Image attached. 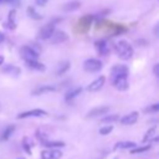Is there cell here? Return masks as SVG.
<instances>
[{
  "label": "cell",
  "mask_w": 159,
  "mask_h": 159,
  "mask_svg": "<svg viewBox=\"0 0 159 159\" xmlns=\"http://www.w3.org/2000/svg\"><path fill=\"white\" fill-rule=\"evenodd\" d=\"M31 147H32L31 140H30L27 137H25V138L22 139V148H24V150H25L27 154H31Z\"/></svg>",
  "instance_id": "cell-26"
},
{
  "label": "cell",
  "mask_w": 159,
  "mask_h": 159,
  "mask_svg": "<svg viewBox=\"0 0 159 159\" xmlns=\"http://www.w3.org/2000/svg\"><path fill=\"white\" fill-rule=\"evenodd\" d=\"M152 142H154V143H157V142H159V135H157V137H154V138H152Z\"/></svg>",
  "instance_id": "cell-38"
},
{
  "label": "cell",
  "mask_w": 159,
  "mask_h": 159,
  "mask_svg": "<svg viewBox=\"0 0 159 159\" xmlns=\"http://www.w3.org/2000/svg\"><path fill=\"white\" fill-rule=\"evenodd\" d=\"M112 130H113V125H106V127H103V128L99 129V133H101L102 135H107V134H109Z\"/></svg>",
  "instance_id": "cell-30"
},
{
  "label": "cell",
  "mask_w": 159,
  "mask_h": 159,
  "mask_svg": "<svg viewBox=\"0 0 159 159\" xmlns=\"http://www.w3.org/2000/svg\"><path fill=\"white\" fill-rule=\"evenodd\" d=\"M112 82L113 86L118 89V91H125L129 87L128 83V75H119V76H114L112 77Z\"/></svg>",
  "instance_id": "cell-2"
},
{
  "label": "cell",
  "mask_w": 159,
  "mask_h": 159,
  "mask_svg": "<svg viewBox=\"0 0 159 159\" xmlns=\"http://www.w3.org/2000/svg\"><path fill=\"white\" fill-rule=\"evenodd\" d=\"M137 144L134 142H119L116 144L114 149H130V148H134Z\"/></svg>",
  "instance_id": "cell-23"
},
{
  "label": "cell",
  "mask_w": 159,
  "mask_h": 159,
  "mask_svg": "<svg viewBox=\"0 0 159 159\" xmlns=\"http://www.w3.org/2000/svg\"><path fill=\"white\" fill-rule=\"evenodd\" d=\"M56 86L53 84H41L39 87H36L34 91H32V94L34 96H40V94H43V93H47V92H53L56 91Z\"/></svg>",
  "instance_id": "cell-10"
},
{
  "label": "cell",
  "mask_w": 159,
  "mask_h": 159,
  "mask_svg": "<svg viewBox=\"0 0 159 159\" xmlns=\"http://www.w3.org/2000/svg\"><path fill=\"white\" fill-rule=\"evenodd\" d=\"M4 40H5V35L0 31V43H2V42H4Z\"/></svg>",
  "instance_id": "cell-37"
},
{
  "label": "cell",
  "mask_w": 159,
  "mask_h": 159,
  "mask_svg": "<svg viewBox=\"0 0 159 159\" xmlns=\"http://www.w3.org/2000/svg\"><path fill=\"white\" fill-rule=\"evenodd\" d=\"M137 120H138V112H132V113L125 114L124 117L120 118V123H122L123 125H130V124H134Z\"/></svg>",
  "instance_id": "cell-13"
},
{
  "label": "cell",
  "mask_w": 159,
  "mask_h": 159,
  "mask_svg": "<svg viewBox=\"0 0 159 159\" xmlns=\"http://www.w3.org/2000/svg\"><path fill=\"white\" fill-rule=\"evenodd\" d=\"M27 15H29L31 19H34V20H41V19H42V16L35 10L34 6H29V7H27Z\"/></svg>",
  "instance_id": "cell-25"
},
{
  "label": "cell",
  "mask_w": 159,
  "mask_h": 159,
  "mask_svg": "<svg viewBox=\"0 0 159 159\" xmlns=\"http://www.w3.org/2000/svg\"><path fill=\"white\" fill-rule=\"evenodd\" d=\"M17 159H24V158H17Z\"/></svg>",
  "instance_id": "cell-41"
},
{
  "label": "cell",
  "mask_w": 159,
  "mask_h": 159,
  "mask_svg": "<svg viewBox=\"0 0 159 159\" xmlns=\"http://www.w3.org/2000/svg\"><path fill=\"white\" fill-rule=\"evenodd\" d=\"M15 15H16V11L15 9H11L9 11V15H7V27L10 30H14L16 27V22H15Z\"/></svg>",
  "instance_id": "cell-19"
},
{
  "label": "cell",
  "mask_w": 159,
  "mask_h": 159,
  "mask_svg": "<svg viewBox=\"0 0 159 159\" xmlns=\"http://www.w3.org/2000/svg\"><path fill=\"white\" fill-rule=\"evenodd\" d=\"M20 55L25 61H27V60H37L39 58V51L35 50L32 46H22L20 48Z\"/></svg>",
  "instance_id": "cell-3"
},
{
  "label": "cell",
  "mask_w": 159,
  "mask_h": 159,
  "mask_svg": "<svg viewBox=\"0 0 159 159\" xmlns=\"http://www.w3.org/2000/svg\"><path fill=\"white\" fill-rule=\"evenodd\" d=\"M55 22H56V21L48 22V24H46L43 27H41V30L39 31V37H40L41 40H48V39H51L52 34L55 32Z\"/></svg>",
  "instance_id": "cell-5"
},
{
  "label": "cell",
  "mask_w": 159,
  "mask_h": 159,
  "mask_svg": "<svg viewBox=\"0 0 159 159\" xmlns=\"http://www.w3.org/2000/svg\"><path fill=\"white\" fill-rule=\"evenodd\" d=\"M109 112V107L108 106H99V107H96L93 109H91L88 113H87V118H94V117H98V116H102V114H106Z\"/></svg>",
  "instance_id": "cell-8"
},
{
  "label": "cell",
  "mask_w": 159,
  "mask_h": 159,
  "mask_svg": "<svg viewBox=\"0 0 159 159\" xmlns=\"http://www.w3.org/2000/svg\"><path fill=\"white\" fill-rule=\"evenodd\" d=\"M153 32H154V35H155V36L159 39V22H158V24L154 26V30H153Z\"/></svg>",
  "instance_id": "cell-34"
},
{
  "label": "cell",
  "mask_w": 159,
  "mask_h": 159,
  "mask_svg": "<svg viewBox=\"0 0 159 159\" xmlns=\"http://www.w3.org/2000/svg\"><path fill=\"white\" fill-rule=\"evenodd\" d=\"M104 81H106V77H104V76H99L98 78H96L93 82H91V83L88 84L87 89H88L89 92H96V91H99V89L103 87Z\"/></svg>",
  "instance_id": "cell-9"
},
{
  "label": "cell",
  "mask_w": 159,
  "mask_h": 159,
  "mask_svg": "<svg viewBox=\"0 0 159 159\" xmlns=\"http://www.w3.org/2000/svg\"><path fill=\"white\" fill-rule=\"evenodd\" d=\"M147 111H148V112H159V103H154V104H152L150 107L147 108Z\"/></svg>",
  "instance_id": "cell-33"
},
{
  "label": "cell",
  "mask_w": 159,
  "mask_h": 159,
  "mask_svg": "<svg viewBox=\"0 0 159 159\" xmlns=\"http://www.w3.org/2000/svg\"><path fill=\"white\" fill-rule=\"evenodd\" d=\"M42 145L43 147H47V148H62L65 147V143L63 142H58V140H45L42 142Z\"/></svg>",
  "instance_id": "cell-22"
},
{
  "label": "cell",
  "mask_w": 159,
  "mask_h": 159,
  "mask_svg": "<svg viewBox=\"0 0 159 159\" xmlns=\"http://www.w3.org/2000/svg\"><path fill=\"white\" fill-rule=\"evenodd\" d=\"M2 63H4V57L0 56V65H2Z\"/></svg>",
  "instance_id": "cell-39"
},
{
  "label": "cell",
  "mask_w": 159,
  "mask_h": 159,
  "mask_svg": "<svg viewBox=\"0 0 159 159\" xmlns=\"http://www.w3.org/2000/svg\"><path fill=\"white\" fill-rule=\"evenodd\" d=\"M81 92H82V88H81V87H76V88H73V89H71V91H68V92L66 93L65 99H66L67 102H68V101H72V99L76 98Z\"/></svg>",
  "instance_id": "cell-21"
},
{
  "label": "cell",
  "mask_w": 159,
  "mask_h": 159,
  "mask_svg": "<svg viewBox=\"0 0 159 159\" xmlns=\"http://www.w3.org/2000/svg\"><path fill=\"white\" fill-rule=\"evenodd\" d=\"M67 40H68V35L65 31H61V30L55 31L52 34V36H51V41L53 43H61V42H65Z\"/></svg>",
  "instance_id": "cell-12"
},
{
  "label": "cell",
  "mask_w": 159,
  "mask_h": 159,
  "mask_svg": "<svg viewBox=\"0 0 159 159\" xmlns=\"http://www.w3.org/2000/svg\"><path fill=\"white\" fill-rule=\"evenodd\" d=\"M155 132V127H152V128H149L148 130H147V133H145V135H144V138H143V142L145 143V142H148L150 138H152V135H153V133Z\"/></svg>",
  "instance_id": "cell-28"
},
{
  "label": "cell",
  "mask_w": 159,
  "mask_h": 159,
  "mask_svg": "<svg viewBox=\"0 0 159 159\" xmlns=\"http://www.w3.org/2000/svg\"><path fill=\"white\" fill-rule=\"evenodd\" d=\"M114 48H116V52L117 55L119 56V58L122 60H129L132 56H133V47L124 40H120L118 41L116 45H114Z\"/></svg>",
  "instance_id": "cell-1"
},
{
  "label": "cell",
  "mask_w": 159,
  "mask_h": 159,
  "mask_svg": "<svg viewBox=\"0 0 159 159\" xmlns=\"http://www.w3.org/2000/svg\"><path fill=\"white\" fill-rule=\"evenodd\" d=\"M25 62H26V66L29 68H31V70H35V71H45L46 70L45 65L41 63V62H39L37 60H27Z\"/></svg>",
  "instance_id": "cell-14"
},
{
  "label": "cell",
  "mask_w": 159,
  "mask_h": 159,
  "mask_svg": "<svg viewBox=\"0 0 159 159\" xmlns=\"http://www.w3.org/2000/svg\"><path fill=\"white\" fill-rule=\"evenodd\" d=\"M2 72L6 75H10V76H19L21 73V70H20V67L14 66V65H6L5 67H2Z\"/></svg>",
  "instance_id": "cell-15"
},
{
  "label": "cell",
  "mask_w": 159,
  "mask_h": 159,
  "mask_svg": "<svg viewBox=\"0 0 159 159\" xmlns=\"http://www.w3.org/2000/svg\"><path fill=\"white\" fill-rule=\"evenodd\" d=\"M68 68H70V62L68 61H63V62H61L60 65H58V67H57V71H56V75H63L65 72H67L68 71Z\"/></svg>",
  "instance_id": "cell-24"
},
{
  "label": "cell",
  "mask_w": 159,
  "mask_h": 159,
  "mask_svg": "<svg viewBox=\"0 0 159 159\" xmlns=\"http://www.w3.org/2000/svg\"><path fill=\"white\" fill-rule=\"evenodd\" d=\"M101 120H102V123H113V122L119 120V116H118V114H111V116H106V117H103Z\"/></svg>",
  "instance_id": "cell-27"
},
{
  "label": "cell",
  "mask_w": 159,
  "mask_h": 159,
  "mask_svg": "<svg viewBox=\"0 0 159 159\" xmlns=\"http://www.w3.org/2000/svg\"><path fill=\"white\" fill-rule=\"evenodd\" d=\"M96 48H97V51H98L101 55H107L108 51H109V47H108V45H107V42H106L104 40L97 41V42H96Z\"/></svg>",
  "instance_id": "cell-18"
},
{
  "label": "cell",
  "mask_w": 159,
  "mask_h": 159,
  "mask_svg": "<svg viewBox=\"0 0 159 159\" xmlns=\"http://www.w3.org/2000/svg\"><path fill=\"white\" fill-rule=\"evenodd\" d=\"M153 72H154V75H155L157 77H159V63H157V65L154 66V68H153Z\"/></svg>",
  "instance_id": "cell-35"
},
{
  "label": "cell",
  "mask_w": 159,
  "mask_h": 159,
  "mask_svg": "<svg viewBox=\"0 0 159 159\" xmlns=\"http://www.w3.org/2000/svg\"><path fill=\"white\" fill-rule=\"evenodd\" d=\"M14 132H15V125H14V124L7 125V127L2 130V133H1V135H0V140H1V142L7 140V139L12 135V133H14Z\"/></svg>",
  "instance_id": "cell-17"
},
{
  "label": "cell",
  "mask_w": 159,
  "mask_h": 159,
  "mask_svg": "<svg viewBox=\"0 0 159 159\" xmlns=\"http://www.w3.org/2000/svg\"><path fill=\"white\" fill-rule=\"evenodd\" d=\"M47 1H48V0H36V4H37L39 6H43V5L47 4Z\"/></svg>",
  "instance_id": "cell-36"
},
{
  "label": "cell",
  "mask_w": 159,
  "mask_h": 159,
  "mask_svg": "<svg viewBox=\"0 0 159 159\" xmlns=\"http://www.w3.org/2000/svg\"><path fill=\"white\" fill-rule=\"evenodd\" d=\"M119 75H128V67L124 65H116L112 68V77L119 76Z\"/></svg>",
  "instance_id": "cell-16"
},
{
  "label": "cell",
  "mask_w": 159,
  "mask_h": 159,
  "mask_svg": "<svg viewBox=\"0 0 159 159\" xmlns=\"http://www.w3.org/2000/svg\"><path fill=\"white\" fill-rule=\"evenodd\" d=\"M36 138L42 143V142H45V140H47V134L46 133H43V132H41L40 129L36 132Z\"/></svg>",
  "instance_id": "cell-31"
},
{
  "label": "cell",
  "mask_w": 159,
  "mask_h": 159,
  "mask_svg": "<svg viewBox=\"0 0 159 159\" xmlns=\"http://www.w3.org/2000/svg\"><path fill=\"white\" fill-rule=\"evenodd\" d=\"M47 116V112L43 111V109H40V108H36V109H31V111H26V112H21L17 114V119H24V118H31V117H45Z\"/></svg>",
  "instance_id": "cell-6"
},
{
  "label": "cell",
  "mask_w": 159,
  "mask_h": 159,
  "mask_svg": "<svg viewBox=\"0 0 159 159\" xmlns=\"http://www.w3.org/2000/svg\"><path fill=\"white\" fill-rule=\"evenodd\" d=\"M5 4H9V5H12V6H20L21 4V0H5Z\"/></svg>",
  "instance_id": "cell-32"
},
{
  "label": "cell",
  "mask_w": 159,
  "mask_h": 159,
  "mask_svg": "<svg viewBox=\"0 0 159 159\" xmlns=\"http://www.w3.org/2000/svg\"><path fill=\"white\" fill-rule=\"evenodd\" d=\"M150 149V145H145V147H139V148H134L130 150L132 154H137V153H143V152H147Z\"/></svg>",
  "instance_id": "cell-29"
},
{
  "label": "cell",
  "mask_w": 159,
  "mask_h": 159,
  "mask_svg": "<svg viewBox=\"0 0 159 159\" xmlns=\"http://www.w3.org/2000/svg\"><path fill=\"white\" fill-rule=\"evenodd\" d=\"M91 22H92V16H91V15H86V16L81 17L80 21H78V24H77L80 31H81V32L87 31V30L89 29V26H91Z\"/></svg>",
  "instance_id": "cell-11"
},
{
  "label": "cell",
  "mask_w": 159,
  "mask_h": 159,
  "mask_svg": "<svg viewBox=\"0 0 159 159\" xmlns=\"http://www.w3.org/2000/svg\"><path fill=\"white\" fill-rule=\"evenodd\" d=\"M102 67H103L102 62H101L99 60H97V58H88V60H86L84 63H83L84 71L92 72V73H93V72H98L99 70H102Z\"/></svg>",
  "instance_id": "cell-4"
},
{
  "label": "cell",
  "mask_w": 159,
  "mask_h": 159,
  "mask_svg": "<svg viewBox=\"0 0 159 159\" xmlns=\"http://www.w3.org/2000/svg\"><path fill=\"white\" fill-rule=\"evenodd\" d=\"M0 4H5V0H0Z\"/></svg>",
  "instance_id": "cell-40"
},
{
  "label": "cell",
  "mask_w": 159,
  "mask_h": 159,
  "mask_svg": "<svg viewBox=\"0 0 159 159\" xmlns=\"http://www.w3.org/2000/svg\"><path fill=\"white\" fill-rule=\"evenodd\" d=\"M61 157L62 153L56 148H48L41 153V159H60Z\"/></svg>",
  "instance_id": "cell-7"
},
{
  "label": "cell",
  "mask_w": 159,
  "mask_h": 159,
  "mask_svg": "<svg viewBox=\"0 0 159 159\" xmlns=\"http://www.w3.org/2000/svg\"><path fill=\"white\" fill-rule=\"evenodd\" d=\"M80 6H81V2L80 1H77V0H73V1H70V2H67V4H65L63 5V10L65 11H75V10H77V9H80Z\"/></svg>",
  "instance_id": "cell-20"
}]
</instances>
